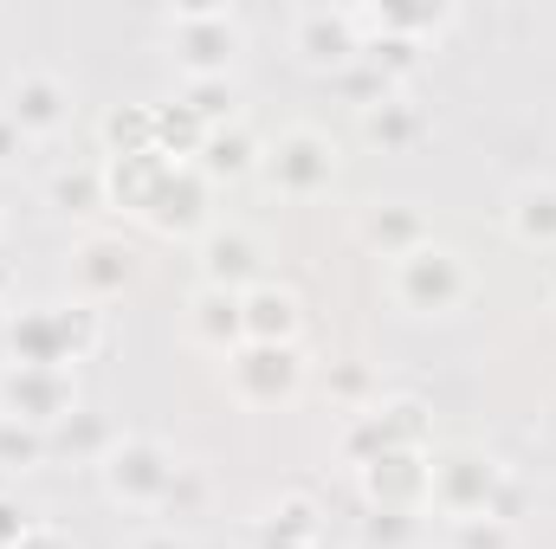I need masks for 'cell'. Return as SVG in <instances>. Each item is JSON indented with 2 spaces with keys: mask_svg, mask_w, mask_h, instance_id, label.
Instances as JSON below:
<instances>
[{
  "mask_svg": "<svg viewBox=\"0 0 556 549\" xmlns=\"http://www.w3.org/2000/svg\"><path fill=\"white\" fill-rule=\"evenodd\" d=\"M518 472L479 446H446V452H427V511H440L446 524L453 518H492L498 491L511 485Z\"/></svg>",
  "mask_w": 556,
  "mask_h": 549,
  "instance_id": "1",
  "label": "cell"
},
{
  "mask_svg": "<svg viewBox=\"0 0 556 549\" xmlns=\"http://www.w3.org/2000/svg\"><path fill=\"white\" fill-rule=\"evenodd\" d=\"M389 291L408 317H453L466 297H472V266L446 246V240H427L408 259L389 266Z\"/></svg>",
  "mask_w": 556,
  "mask_h": 549,
  "instance_id": "2",
  "label": "cell"
},
{
  "mask_svg": "<svg viewBox=\"0 0 556 549\" xmlns=\"http://www.w3.org/2000/svg\"><path fill=\"white\" fill-rule=\"evenodd\" d=\"M175 472H181V459H175V446L155 439V433H117V446H111L104 465H98L104 498L124 505V511H162Z\"/></svg>",
  "mask_w": 556,
  "mask_h": 549,
  "instance_id": "3",
  "label": "cell"
},
{
  "mask_svg": "<svg viewBox=\"0 0 556 549\" xmlns=\"http://www.w3.org/2000/svg\"><path fill=\"white\" fill-rule=\"evenodd\" d=\"M162 26H168V46H175L181 78H233L227 65H233V52H240V39H247L233 7H214V0H201V7H168Z\"/></svg>",
  "mask_w": 556,
  "mask_h": 549,
  "instance_id": "4",
  "label": "cell"
},
{
  "mask_svg": "<svg viewBox=\"0 0 556 549\" xmlns=\"http://www.w3.org/2000/svg\"><path fill=\"white\" fill-rule=\"evenodd\" d=\"M260 181L285 194V201H317L330 194L337 181V142L324 137L317 124H291L266 142V162H260Z\"/></svg>",
  "mask_w": 556,
  "mask_h": 549,
  "instance_id": "5",
  "label": "cell"
},
{
  "mask_svg": "<svg viewBox=\"0 0 556 549\" xmlns=\"http://www.w3.org/2000/svg\"><path fill=\"white\" fill-rule=\"evenodd\" d=\"M227 388L240 408H285L304 388V349L298 343H240L227 356Z\"/></svg>",
  "mask_w": 556,
  "mask_h": 549,
  "instance_id": "6",
  "label": "cell"
},
{
  "mask_svg": "<svg viewBox=\"0 0 556 549\" xmlns=\"http://www.w3.org/2000/svg\"><path fill=\"white\" fill-rule=\"evenodd\" d=\"M142 227L162 233V240H201V233L214 227V181H207L194 162H175V168L162 175V188H155Z\"/></svg>",
  "mask_w": 556,
  "mask_h": 549,
  "instance_id": "7",
  "label": "cell"
},
{
  "mask_svg": "<svg viewBox=\"0 0 556 549\" xmlns=\"http://www.w3.org/2000/svg\"><path fill=\"white\" fill-rule=\"evenodd\" d=\"M78 369H7L0 375V413L52 433L65 413H78Z\"/></svg>",
  "mask_w": 556,
  "mask_h": 549,
  "instance_id": "8",
  "label": "cell"
},
{
  "mask_svg": "<svg viewBox=\"0 0 556 549\" xmlns=\"http://www.w3.org/2000/svg\"><path fill=\"white\" fill-rule=\"evenodd\" d=\"M291 52L311 65V72H343L363 59V33H356V13L350 7H298L291 20Z\"/></svg>",
  "mask_w": 556,
  "mask_h": 549,
  "instance_id": "9",
  "label": "cell"
},
{
  "mask_svg": "<svg viewBox=\"0 0 556 549\" xmlns=\"http://www.w3.org/2000/svg\"><path fill=\"white\" fill-rule=\"evenodd\" d=\"M0 111L20 124V137H26V142L59 137V130L72 124V85H65L59 72H46V65H26V72H13L7 104H0Z\"/></svg>",
  "mask_w": 556,
  "mask_h": 549,
  "instance_id": "10",
  "label": "cell"
},
{
  "mask_svg": "<svg viewBox=\"0 0 556 549\" xmlns=\"http://www.w3.org/2000/svg\"><path fill=\"white\" fill-rule=\"evenodd\" d=\"M194 266H201V284H214V291H253L260 278H266V246L247 233V227H207L201 240H194Z\"/></svg>",
  "mask_w": 556,
  "mask_h": 549,
  "instance_id": "11",
  "label": "cell"
},
{
  "mask_svg": "<svg viewBox=\"0 0 556 549\" xmlns=\"http://www.w3.org/2000/svg\"><path fill=\"white\" fill-rule=\"evenodd\" d=\"M72 284L85 304H104V297H124L137 284V246L124 233H85L72 246Z\"/></svg>",
  "mask_w": 556,
  "mask_h": 549,
  "instance_id": "12",
  "label": "cell"
},
{
  "mask_svg": "<svg viewBox=\"0 0 556 549\" xmlns=\"http://www.w3.org/2000/svg\"><path fill=\"white\" fill-rule=\"evenodd\" d=\"M7 369H72L65 362V336H59V304H20L7 310Z\"/></svg>",
  "mask_w": 556,
  "mask_h": 549,
  "instance_id": "13",
  "label": "cell"
},
{
  "mask_svg": "<svg viewBox=\"0 0 556 549\" xmlns=\"http://www.w3.org/2000/svg\"><path fill=\"white\" fill-rule=\"evenodd\" d=\"M356 478L369 511H427V452H376Z\"/></svg>",
  "mask_w": 556,
  "mask_h": 549,
  "instance_id": "14",
  "label": "cell"
},
{
  "mask_svg": "<svg viewBox=\"0 0 556 549\" xmlns=\"http://www.w3.org/2000/svg\"><path fill=\"white\" fill-rule=\"evenodd\" d=\"M240 317H247V343H298L304 336V297L278 278H260L253 291H240Z\"/></svg>",
  "mask_w": 556,
  "mask_h": 549,
  "instance_id": "15",
  "label": "cell"
},
{
  "mask_svg": "<svg viewBox=\"0 0 556 549\" xmlns=\"http://www.w3.org/2000/svg\"><path fill=\"white\" fill-rule=\"evenodd\" d=\"M356 240L376 253V259H408L415 246L433 240V227H427V214L408 207V201H376V207H363V220H356Z\"/></svg>",
  "mask_w": 556,
  "mask_h": 549,
  "instance_id": "16",
  "label": "cell"
},
{
  "mask_svg": "<svg viewBox=\"0 0 556 549\" xmlns=\"http://www.w3.org/2000/svg\"><path fill=\"white\" fill-rule=\"evenodd\" d=\"M188 336L214 356H233L247 343V317H240V291H214V284H194L188 291Z\"/></svg>",
  "mask_w": 556,
  "mask_h": 549,
  "instance_id": "17",
  "label": "cell"
},
{
  "mask_svg": "<svg viewBox=\"0 0 556 549\" xmlns=\"http://www.w3.org/2000/svg\"><path fill=\"white\" fill-rule=\"evenodd\" d=\"M260 162H266V142L253 137L247 124H220V130H207L201 155H194V168H201V175H207L214 188L253 181V175H260Z\"/></svg>",
  "mask_w": 556,
  "mask_h": 549,
  "instance_id": "18",
  "label": "cell"
},
{
  "mask_svg": "<svg viewBox=\"0 0 556 549\" xmlns=\"http://www.w3.org/2000/svg\"><path fill=\"white\" fill-rule=\"evenodd\" d=\"M505 227H511L518 246H531V253H556V181L551 175L511 188V201H505Z\"/></svg>",
  "mask_w": 556,
  "mask_h": 549,
  "instance_id": "19",
  "label": "cell"
},
{
  "mask_svg": "<svg viewBox=\"0 0 556 549\" xmlns=\"http://www.w3.org/2000/svg\"><path fill=\"white\" fill-rule=\"evenodd\" d=\"M363 142L382 149V155H408V149L427 142V111H420L408 91H395V98H382L376 111H363Z\"/></svg>",
  "mask_w": 556,
  "mask_h": 549,
  "instance_id": "20",
  "label": "cell"
},
{
  "mask_svg": "<svg viewBox=\"0 0 556 549\" xmlns=\"http://www.w3.org/2000/svg\"><path fill=\"white\" fill-rule=\"evenodd\" d=\"M369 420H376V433H382V452H427V446H433V413H427V401H415V395H382V401L369 408Z\"/></svg>",
  "mask_w": 556,
  "mask_h": 549,
  "instance_id": "21",
  "label": "cell"
},
{
  "mask_svg": "<svg viewBox=\"0 0 556 549\" xmlns=\"http://www.w3.org/2000/svg\"><path fill=\"white\" fill-rule=\"evenodd\" d=\"M46 201L65 207V214H98V207H111V194H104V162H65V168H52V175H46Z\"/></svg>",
  "mask_w": 556,
  "mask_h": 549,
  "instance_id": "22",
  "label": "cell"
},
{
  "mask_svg": "<svg viewBox=\"0 0 556 549\" xmlns=\"http://www.w3.org/2000/svg\"><path fill=\"white\" fill-rule=\"evenodd\" d=\"M111 446H117V426H111L98 408H78V413H65V420L52 426V452H72V459L104 465V452H111Z\"/></svg>",
  "mask_w": 556,
  "mask_h": 549,
  "instance_id": "23",
  "label": "cell"
},
{
  "mask_svg": "<svg viewBox=\"0 0 556 549\" xmlns=\"http://www.w3.org/2000/svg\"><path fill=\"white\" fill-rule=\"evenodd\" d=\"M98 137H104V155H142V149H155V104H111L104 124H98Z\"/></svg>",
  "mask_w": 556,
  "mask_h": 549,
  "instance_id": "24",
  "label": "cell"
},
{
  "mask_svg": "<svg viewBox=\"0 0 556 549\" xmlns=\"http://www.w3.org/2000/svg\"><path fill=\"white\" fill-rule=\"evenodd\" d=\"M201 142H207V124H201L181 98L155 104V149H162L168 162H194V155H201Z\"/></svg>",
  "mask_w": 556,
  "mask_h": 549,
  "instance_id": "25",
  "label": "cell"
},
{
  "mask_svg": "<svg viewBox=\"0 0 556 549\" xmlns=\"http://www.w3.org/2000/svg\"><path fill=\"white\" fill-rule=\"evenodd\" d=\"M181 104H188L207 130L240 124V91H233V78H181Z\"/></svg>",
  "mask_w": 556,
  "mask_h": 549,
  "instance_id": "26",
  "label": "cell"
},
{
  "mask_svg": "<svg viewBox=\"0 0 556 549\" xmlns=\"http://www.w3.org/2000/svg\"><path fill=\"white\" fill-rule=\"evenodd\" d=\"M266 537H285V544H298V549H317L324 544V524H317V505L311 498H278L273 511H266V524H260Z\"/></svg>",
  "mask_w": 556,
  "mask_h": 549,
  "instance_id": "27",
  "label": "cell"
},
{
  "mask_svg": "<svg viewBox=\"0 0 556 549\" xmlns=\"http://www.w3.org/2000/svg\"><path fill=\"white\" fill-rule=\"evenodd\" d=\"M46 452H52V433H39V426L0 413V465H7V472H33V465H46Z\"/></svg>",
  "mask_w": 556,
  "mask_h": 549,
  "instance_id": "28",
  "label": "cell"
},
{
  "mask_svg": "<svg viewBox=\"0 0 556 549\" xmlns=\"http://www.w3.org/2000/svg\"><path fill=\"white\" fill-rule=\"evenodd\" d=\"M207 498H214L207 472L181 459V472H175V485H168V498H162V511H155V518H175V524H188V518H201V511H207ZM175 524H168V531H175Z\"/></svg>",
  "mask_w": 556,
  "mask_h": 549,
  "instance_id": "29",
  "label": "cell"
},
{
  "mask_svg": "<svg viewBox=\"0 0 556 549\" xmlns=\"http://www.w3.org/2000/svg\"><path fill=\"white\" fill-rule=\"evenodd\" d=\"M446 549H518V524H505V518H453Z\"/></svg>",
  "mask_w": 556,
  "mask_h": 549,
  "instance_id": "30",
  "label": "cell"
},
{
  "mask_svg": "<svg viewBox=\"0 0 556 549\" xmlns=\"http://www.w3.org/2000/svg\"><path fill=\"white\" fill-rule=\"evenodd\" d=\"M330 85H337V91H343V98H350L356 111H376L382 98H395V91H402V85H395V78H382V72L369 65V59H356V65H343V72H337Z\"/></svg>",
  "mask_w": 556,
  "mask_h": 549,
  "instance_id": "31",
  "label": "cell"
},
{
  "mask_svg": "<svg viewBox=\"0 0 556 549\" xmlns=\"http://www.w3.org/2000/svg\"><path fill=\"white\" fill-rule=\"evenodd\" d=\"M363 544L369 549H415L420 511H363Z\"/></svg>",
  "mask_w": 556,
  "mask_h": 549,
  "instance_id": "32",
  "label": "cell"
},
{
  "mask_svg": "<svg viewBox=\"0 0 556 549\" xmlns=\"http://www.w3.org/2000/svg\"><path fill=\"white\" fill-rule=\"evenodd\" d=\"M330 395H337V408H343V413L376 408V382H369V369H363V362H343V369H330Z\"/></svg>",
  "mask_w": 556,
  "mask_h": 549,
  "instance_id": "33",
  "label": "cell"
},
{
  "mask_svg": "<svg viewBox=\"0 0 556 549\" xmlns=\"http://www.w3.org/2000/svg\"><path fill=\"white\" fill-rule=\"evenodd\" d=\"M26 531H33V518H26L13 498H0V549H13L20 537H26Z\"/></svg>",
  "mask_w": 556,
  "mask_h": 549,
  "instance_id": "34",
  "label": "cell"
},
{
  "mask_svg": "<svg viewBox=\"0 0 556 549\" xmlns=\"http://www.w3.org/2000/svg\"><path fill=\"white\" fill-rule=\"evenodd\" d=\"M13 549H78V544H72L59 524H33V531H26V537H20Z\"/></svg>",
  "mask_w": 556,
  "mask_h": 549,
  "instance_id": "35",
  "label": "cell"
},
{
  "mask_svg": "<svg viewBox=\"0 0 556 549\" xmlns=\"http://www.w3.org/2000/svg\"><path fill=\"white\" fill-rule=\"evenodd\" d=\"M20 149H26V137H20V124H13V117L0 111V162H13Z\"/></svg>",
  "mask_w": 556,
  "mask_h": 549,
  "instance_id": "36",
  "label": "cell"
},
{
  "mask_svg": "<svg viewBox=\"0 0 556 549\" xmlns=\"http://www.w3.org/2000/svg\"><path fill=\"white\" fill-rule=\"evenodd\" d=\"M130 549H188V537H181V531H149V537H137Z\"/></svg>",
  "mask_w": 556,
  "mask_h": 549,
  "instance_id": "37",
  "label": "cell"
},
{
  "mask_svg": "<svg viewBox=\"0 0 556 549\" xmlns=\"http://www.w3.org/2000/svg\"><path fill=\"white\" fill-rule=\"evenodd\" d=\"M7 291H13V266H7V259H0V297H7Z\"/></svg>",
  "mask_w": 556,
  "mask_h": 549,
  "instance_id": "38",
  "label": "cell"
},
{
  "mask_svg": "<svg viewBox=\"0 0 556 549\" xmlns=\"http://www.w3.org/2000/svg\"><path fill=\"white\" fill-rule=\"evenodd\" d=\"M7 485H13V472H7V465H0V498H7Z\"/></svg>",
  "mask_w": 556,
  "mask_h": 549,
  "instance_id": "39",
  "label": "cell"
}]
</instances>
